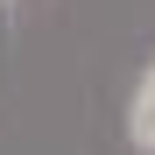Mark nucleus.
I'll list each match as a JSON object with an SVG mask.
<instances>
[{
  "label": "nucleus",
  "mask_w": 155,
  "mask_h": 155,
  "mask_svg": "<svg viewBox=\"0 0 155 155\" xmlns=\"http://www.w3.org/2000/svg\"><path fill=\"white\" fill-rule=\"evenodd\" d=\"M127 141H134L141 155H155V57H148V71H141L134 99H127Z\"/></svg>",
  "instance_id": "obj_1"
}]
</instances>
